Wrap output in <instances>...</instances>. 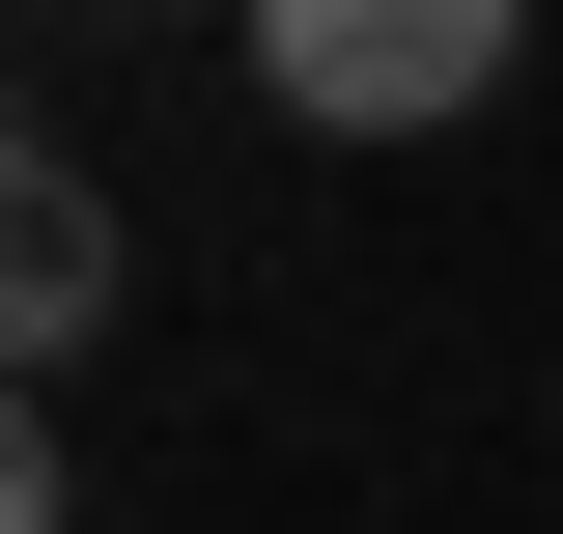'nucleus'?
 I'll use <instances>...</instances> for the list:
<instances>
[{
  "mask_svg": "<svg viewBox=\"0 0 563 534\" xmlns=\"http://www.w3.org/2000/svg\"><path fill=\"white\" fill-rule=\"evenodd\" d=\"M225 29H254V85H282L310 141H451L536 0H225Z\"/></svg>",
  "mask_w": 563,
  "mask_h": 534,
  "instance_id": "nucleus-1",
  "label": "nucleus"
},
{
  "mask_svg": "<svg viewBox=\"0 0 563 534\" xmlns=\"http://www.w3.org/2000/svg\"><path fill=\"white\" fill-rule=\"evenodd\" d=\"M0 337H29V366H85V337H113V198H85V141H29V169H0Z\"/></svg>",
  "mask_w": 563,
  "mask_h": 534,
  "instance_id": "nucleus-2",
  "label": "nucleus"
}]
</instances>
